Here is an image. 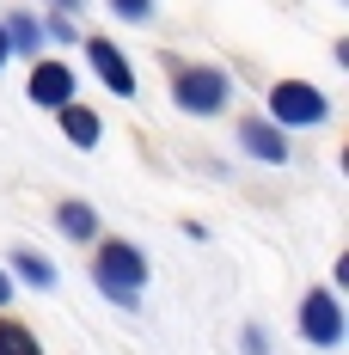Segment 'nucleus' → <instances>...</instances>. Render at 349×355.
<instances>
[{
  "instance_id": "nucleus-15",
  "label": "nucleus",
  "mask_w": 349,
  "mask_h": 355,
  "mask_svg": "<svg viewBox=\"0 0 349 355\" xmlns=\"http://www.w3.org/2000/svg\"><path fill=\"white\" fill-rule=\"evenodd\" d=\"M239 343H245V355H270V343H264V331H257V324H245Z\"/></svg>"
},
{
  "instance_id": "nucleus-7",
  "label": "nucleus",
  "mask_w": 349,
  "mask_h": 355,
  "mask_svg": "<svg viewBox=\"0 0 349 355\" xmlns=\"http://www.w3.org/2000/svg\"><path fill=\"white\" fill-rule=\"evenodd\" d=\"M239 147L251 153V159H264V166H288V135H282L276 123L245 116V123H239Z\"/></svg>"
},
{
  "instance_id": "nucleus-11",
  "label": "nucleus",
  "mask_w": 349,
  "mask_h": 355,
  "mask_svg": "<svg viewBox=\"0 0 349 355\" xmlns=\"http://www.w3.org/2000/svg\"><path fill=\"white\" fill-rule=\"evenodd\" d=\"M0 355H43V343H37V331H31V324L0 319Z\"/></svg>"
},
{
  "instance_id": "nucleus-17",
  "label": "nucleus",
  "mask_w": 349,
  "mask_h": 355,
  "mask_svg": "<svg viewBox=\"0 0 349 355\" xmlns=\"http://www.w3.org/2000/svg\"><path fill=\"white\" fill-rule=\"evenodd\" d=\"M6 55H12V43H6V25H0V68H6Z\"/></svg>"
},
{
  "instance_id": "nucleus-3",
  "label": "nucleus",
  "mask_w": 349,
  "mask_h": 355,
  "mask_svg": "<svg viewBox=\"0 0 349 355\" xmlns=\"http://www.w3.org/2000/svg\"><path fill=\"white\" fill-rule=\"evenodd\" d=\"M270 116H276V129H318L331 116V98L313 80H276L270 86Z\"/></svg>"
},
{
  "instance_id": "nucleus-1",
  "label": "nucleus",
  "mask_w": 349,
  "mask_h": 355,
  "mask_svg": "<svg viewBox=\"0 0 349 355\" xmlns=\"http://www.w3.org/2000/svg\"><path fill=\"white\" fill-rule=\"evenodd\" d=\"M92 245H99L92 251V282L105 288L117 306H135L141 288H147V251L129 245V239H105V233H99Z\"/></svg>"
},
{
  "instance_id": "nucleus-9",
  "label": "nucleus",
  "mask_w": 349,
  "mask_h": 355,
  "mask_svg": "<svg viewBox=\"0 0 349 355\" xmlns=\"http://www.w3.org/2000/svg\"><path fill=\"white\" fill-rule=\"evenodd\" d=\"M56 123H62V135H68L74 147H99V135H105L99 110H86V105H62V110H56Z\"/></svg>"
},
{
  "instance_id": "nucleus-6",
  "label": "nucleus",
  "mask_w": 349,
  "mask_h": 355,
  "mask_svg": "<svg viewBox=\"0 0 349 355\" xmlns=\"http://www.w3.org/2000/svg\"><path fill=\"white\" fill-rule=\"evenodd\" d=\"M25 92H31V105H43V110L74 105V68L68 62H37L31 80H25Z\"/></svg>"
},
{
  "instance_id": "nucleus-18",
  "label": "nucleus",
  "mask_w": 349,
  "mask_h": 355,
  "mask_svg": "<svg viewBox=\"0 0 349 355\" xmlns=\"http://www.w3.org/2000/svg\"><path fill=\"white\" fill-rule=\"evenodd\" d=\"M56 12H68V19H74V12H80V0H56Z\"/></svg>"
},
{
  "instance_id": "nucleus-13",
  "label": "nucleus",
  "mask_w": 349,
  "mask_h": 355,
  "mask_svg": "<svg viewBox=\"0 0 349 355\" xmlns=\"http://www.w3.org/2000/svg\"><path fill=\"white\" fill-rule=\"evenodd\" d=\"M110 12L129 19V25H147V19H153V0H110Z\"/></svg>"
},
{
  "instance_id": "nucleus-2",
  "label": "nucleus",
  "mask_w": 349,
  "mask_h": 355,
  "mask_svg": "<svg viewBox=\"0 0 349 355\" xmlns=\"http://www.w3.org/2000/svg\"><path fill=\"white\" fill-rule=\"evenodd\" d=\"M233 98V80L227 68H209V62H172V105L184 116H221Z\"/></svg>"
},
{
  "instance_id": "nucleus-14",
  "label": "nucleus",
  "mask_w": 349,
  "mask_h": 355,
  "mask_svg": "<svg viewBox=\"0 0 349 355\" xmlns=\"http://www.w3.org/2000/svg\"><path fill=\"white\" fill-rule=\"evenodd\" d=\"M49 37H56V43H74L80 31H74V19H68V12H49Z\"/></svg>"
},
{
  "instance_id": "nucleus-10",
  "label": "nucleus",
  "mask_w": 349,
  "mask_h": 355,
  "mask_svg": "<svg viewBox=\"0 0 349 355\" xmlns=\"http://www.w3.org/2000/svg\"><path fill=\"white\" fill-rule=\"evenodd\" d=\"M0 25H6V43H12V55H19V49H25V55H31V49H43V31H37L31 12H6Z\"/></svg>"
},
{
  "instance_id": "nucleus-4",
  "label": "nucleus",
  "mask_w": 349,
  "mask_h": 355,
  "mask_svg": "<svg viewBox=\"0 0 349 355\" xmlns=\"http://www.w3.org/2000/svg\"><path fill=\"white\" fill-rule=\"evenodd\" d=\"M294 324H300V343H313V349H337V343H343V306H337V294H331V288H307Z\"/></svg>"
},
{
  "instance_id": "nucleus-12",
  "label": "nucleus",
  "mask_w": 349,
  "mask_h": 355,
  "mask_svg": "<svg viewBox=\"0 0 349 355\" xmlns=\"http://www.w3.org/2000/svg\"><path fill=\"white\" fill-rule=\"evenodd\" d=\"M12 270H19L31 288H56V263H49V257H37V251H25V245L12 251Z\"/></svg>"
},
{
  "instance_id": "nucleus-5",
  "label": "nucleus",
  "mask_w": 349,
  "mask_h": 355,
  "mask_svg": "<svg viewBox=\"0 0 349 355\" xmlns=\"http://www.w3.org/2000/svg\"><path fill=\"white\" fill-rule=\"evenodd\" d=\"M86 62H92V73L105 80L117 98H135V68H129V55L110 37H86Z\"/></svg>"
},
{
  "instance_id": "nucleus-8",
  "label": "nucleus",
  "mask_w": 349,
  "mask_h": 355,
  "mask_svg": "<svg viewBox=\"0 0 349 355\" xmlns=\"http://www.w3.org/2000/svg\"><path fill=\"white\" fill-rule=\"evenodd\" d=\"M56 227L68 233L74 245H92V239H99V214H92V202H80V196L56 202Z\"/></svg>"
},
{
  "instance_id": "nucleus-16",
  "label": "nucleus",
  "mask_w": 349,
  "mask_h": 355,
  "mask_svg": "<svg viewBox=\"0 0 349 355\" xmlns=\"http://www.w3.org/2000/svg\"><path fill=\"white\" fill-rule=\"evenodd\" d=\"M12 300V276H6V263H0V306Z\"/></svg>"
}]
</instances>
